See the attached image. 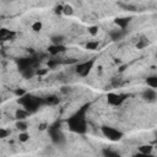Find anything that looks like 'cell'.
<instances>
[{
	"label": "cell",
	"instance_id": "cb8c5ba5",
	"mask_svg": "<svg viewBox=\"0 0 157 157\" xmlns=\"http://www.w3.org/2000/svg\"><path fill=\"white\" fill-rule=\"evenodd\" d=\"M103 155L104 156H118V152L111 151V150H103Z\"/></svg>",
	"mask_w": 157,
	"mask_h": 157
},
{
	"label": "cell",
	"instance_id": "ba28073f",
	"mask_svg": "<svg viewBox=\"0 0 157 157\" xmlns=\"http://www.w3.org/2000/svg\"><path fill=\"white\" fill-rule=\"evenodd\" d=\"M28 111L27 109H24V108H17L15 111V118L16 120H26L27 117H28Z\"/></svg>",
	"mask_w": 157,
	"mask_h": 157
},
{
	"label": "cell",
	"instance_id": "52a82bcc",
	"mask_svg": "<svg viewBox=\"0 0 157 157\" xmlns=\"http://www.w3.org/2000/svg\"><path fill=\"white\" fill-rule=\"evenodd\" d=\"M130 17H118L114 20V24L118 26V28H122V30H125L130 22Z\"/></svg>",
	"mask_w": 157,
	"mask_h": 157
},
{
	"label": "cell",
	"instance_id": "7402d4cb",
	"mask_svg": "<svg viewBox=\"0 0 157 157\" xmlns=\"http://www.w3.org/2000/svg\"><path fill=\"white\" fill-rule=\"evenodd\" d=\"M123 9L127 10V11H136V10H137V8H136L135 5H130V4H128V5H123Z\"/></svg>",
	"mask_w": 157,
	"mask_h": 157
},
{
	"label": "cell",
	"instance_id": "8992f818",
	"mask_svg": "<svg viewBox=\"0 0 157 157\" xmlns=\"http://www.w3.org/2000/svg\"><path fill=\"white\" fill-rule=\"evenodd\" d=\"M107 98H108V102H109L111 104H113V106H118V104H120V103H122V101L124 100L123 96H120V95H117V93H109V95L107 96Z\"/></svg>",
	"mask_w": 157,
	"mask_h": 157
},
{
	"label": "cell",
	"instance_id": "d4e9b609",
	"mask_svg": "<svg viewBox=\"0 0 157 157\" xmlns=\"http://www.w3.org/2000/svg\"><path fill=\"white\" fill-rule=\"evenodd\" d=\"M15 95H16V96H20V97H22V96L26 95V91H25L24 88H17V90H15Z\"/></svg>",
	"mask_w": 157,
	"mask_h": 157
},
{
	"label": "cell",
	"instance_id": "277c9868",
	"mask_svg": "<svg viewBox=\"0 0 157 157\" xmlns=\"http://www.w3.org/2000/svg\"><path fill=\"white\" fill-rule=\"evenodd\" d=\"M66 50V47L64 44H52L48 47V53L53 56L58 55V54H62Z\"/></svg>",
	"mask_w": 157,
	"mask_h": 157
},
{
	"label": "cell",
	"instance_id": "4fadbf2b",
	"mask_svg": "<svg viewBox=\"0 0 157 157\" xmlns=\"http://www.w3.org/2000/svg\"><path fill=\"white\" fill-rule=\"evenodd\" d=\"M17 139H18L20 143L25 144V143H27V141L30 140V134H28L27 131H20V134H18V136H17Z\"/></svg>",
	"mask_w": 157,
	"mask_h": 157
},
{
	"label": "cell",
	"instance_id": "7c38bea8",
	"mask_svg": "<svg viewBox=\"0 0 157 157\" xmlns=\"http://www.w3.org/2000/svg\"><path fill=\"white\" fill-rule=\"evenodd\" d=\"M16 129L18 131H27L28 129V124L26 120H17L16 122Z\"/></svg>",
	"mask_w": 157,
	"mask_h": 157
},
{
	"label": "cell",
	"instance_id": "83f0119b",
	"mask_svg": "<svg viewBox=\"0 0 157 157\" xmlns=\"http://www.w3.org/2000/svg\"><path fill=\"white\" fill-rule=\"evenodd\" d=\"M70 91H71V88H70V87H68V86H63V87L60 88V92H62V93H65V95H66V93H69Z\"/></svg>",
	"mask_w": 157,
	"mask_h": 157
},
{
	"label": "cell",
	"instance_id": "ac0fdd59",
	"mask_svg": "<svg viewBox=\"0 0 157 157\" xmlns=\"http://www.w3.org/2000/svg\"><path fill=\"white\" fill-rule=\"evenodd\" d=\"M31 28H32V31L33 32H41L42 31V28H43V24H42V21H34L32 25H31Z\"/></svg>",
	"mask_w": 157,
	"mask_h": 157
},
{
	"label": "cell",
	"instance_id": "d6986e66",
	"mask_svg": "<svg viewBox=\"0 0 157 157\" xmlns=\"http://www.w3.org/2000/svg\"><path fill=\"white\" fill-rule=\"evenodd\" d=\"M98 31H100V28H98V26H96V25L88 26V28H87V32H88V34H91V36H93V37L98 34Z\"/></svg>",
	"mask_w": 157,
	"mask_h": 157
},
{
	"label": "cell",
	"instance_id": "9c48e42d",
	"mask_svg": "<svg viewBox=\"0 0 157 157\" xmlns=\"http://www.w3.org/2000/svg\"><path fill=\"white\" fill-rule=\"evenodd\" d=\"M64 41H65V38L62 34H54L50 37L52 44H64Z\"/></svg>",
	"mask_w": 157,
	"mask_h": 157
},
{
	"label": "cell",
	"instance_id": "4316f807",
	"mask_svg": "<svg viewBox=\"0 0 157 157\" xmlns=\"http://www.w3.org/2000/svg\"><path fill=\"white\" fill-rule=\"evenodd\" d=\"M47 72H48V69H42V70H38V71H36V75L43 76V75H46Z\"/></svg>",
	"mask_w": 157,
	"mask_h": 157
},
{
	"label": "cell",
	"instance_id": "44dd1931",
	"mask_svg": "<svg viewBox=\"0 0 157 157\" xmlns=\"http://www.w3.org/2000/svg\"><path fill=\"white\" fill-rule=\"evenodd\" d=\"M54 14L55 15H63V5H56L54 8Z\"/></svg>",
	"mask_w": 157,
	"mask_h": 157
},
{
	"label": "cell",
	"instance_id": "3957f363",
	"mask_svg": "<svg viewBox=\"0 0 157 157\" xmlns=\"http://www.w3.org/2000/svg\"><path fill=\"white\" fill-rule=\"evenodd\" d=\"M141 97L144 98V101H146L147 103H153L156 102V98H157V93H156V90L155 88H146L141 93Z\"/></svg>",
	"mask_w": 157,
	"mask_h": 157
},
{
	"label": "cell",
	"instance_id": "484cf974",
	"mask_svg": "<svg viewBox=\"0 0 157 157\" xmlns=\"http://www.w3.org/2000/svg\"><path fill=\"white\" fill-rule=\"evenodd\" d=\"M47 128H48V124H47V123H39V124H38V130H39V131H44Z\"/></svg>",
	"mask_w": 157,
	"mask_h": 157
},
{
	"label": "cell",
	"instance_id": "8fae6325",
	"mask_svg": "<svg viewBox=\"0 0 157 157\" xmlns=\"http://www.w3.org/2000/svg\"><path fill=\"white\" fill-rule=\"evenodd\" d=\"M152 150H153V147H152L151 145H143V146L139 147V152H140L141 155H144V156L151 155V153H152Z\"/></svg>",
	"mask_w": 157,
	"mask_h": 157
},
{
	"label": "cell",
	"instance_id": "e0dca14e",
	"mask_svg": "<svg viewBox=\"0 0 157 157\" xmlns=\"http://www.w3.org/2000/svg\"><path fill=\"white\" fill-rule=\"evenodd\" d=\"M146 84L149 87L151 88H156L157 87V77L156 76H149L146 78Z\"/></svg>",
	"mask_w": 157,
	"mask_h": 157
},
{
	"label": "cell",
	"instance_id": "5bb4252c",
	"mask_svg": "<svg viewBox=\"0 0 157 157\" xmlns=\"http://www.w3.org/2000/svg\"><path fill=\"white\" fill-rule=\"evenodd\" d=\"M147 46H149V39H147L146 37L140 38L139 41H137V43H136V48H137V49H144V48H146Z\"/></svg>",
	"mask_w": 157,
	"mask_h": 157
},
{
	"label": "cell",
	"instance_id": "7a4b0ae2",
	"mask_svg": "<svg viewBox=\"0 0 157 157\" xmlns=\"http://www.w3.org/2000/svg\"><path fill=\"white\" fill-rule=\"evenodd\" d=\"M92 66H93V62H85V63H81V64H78L77 66H76V72L80 75V76H87L88 75V72L91 71V69H92Z\"/></svg>",
	"mask_w": 157,
	"mask_h": 157
},
{
	"label": "cell",
	"instance_id": "f1b7e54d",
	"mask_svg": "<svg viewBox=\"0 0 157 157\" xmlns=\"http://www.w3.org/2000/svg\"><path fill=\"white\" fill-rule=\"evenodd\" d=\"M102 71H103V68L102 66H97V74H102Z\"/></svg>",
	"mask_w": 157,
	"mask_h": 157
},
{
	"label": "cell",
	"instance_id": "6da1fadb",
	"mask_svg": "<svg viewBox=\"0 0 157 157\" xmlns=\"http://www.w3.org/2000/svg\"><path fill=\"white\" fill-rule=\"evenodd\" d=\"M102 133H103V135L106 137H108V139L112 140V141L120 140L122 136H123V134L119 130H117L114 128H111V127H102Z\"/></svg>",
	"mask_w": 157,
	"mask_h": 157
},
{
	"label": "cell",
	"instance_id": "603a6c76",
	"mask_svg": "<svg viewBox=\"0 0 157 157\" xmlns=\"http://www.w3.org/2000/svg\"><path fill=\"white\" fill-rule=\"evenodd\" d=\"M47 102L48 103H58L59 102V98H56L55 96H49L47 98Z\"/></svg>",
	"mask_w": 157,
	"mask_h": 157
},
{
	"label": "cell",
	"instance_id": "30bf717a",
	"mask_svg": "<svg viewBox=\"0 0 157 157\" xmlns=\"http://www.w3.org/2000/svg\"><path fill=\"white\" fill-rule=\"evenodd\" d=\"M34 75H36V71H34L33 68L27 66V68L22 69V76H24L25 78H32Z\"/></svg>",
	"mask_w": 157,
	"mask_h": 157
},
{
	"label": "cell",
	"instance_id": "5b68a950",
	"mask_svg": "<svg viewBox=\"0 0 157 157\" xmlns=\"http://www.w3.org/2000/svg\"><path fill=\"white\" fill-rule=\"evenodd\" d=\"M125 36V31L122 30V28H117V30H112L109 32V37L112 41L117 42V41H120V39H123V37Z\"/></svg>",
	"mask_w": 157,
	"mask_h": 157
},
{
	"label": "cell",
	"instance_id": "9a60e30c",
	"mask_svg": "<svg viewBox=\"0 0 157 157\" xmlns=\"http://www.w3.org/2000/svg\"><path fill=\"white\" fill-rule=\"evenodd\" d=\"M98 47H100V42L98 41H88L85 46V48L88 50H96V49H98Z\"/></svg>",
	"mask_w": 157,
	"mask_h": 157
},
{
	"label": "cell",
	"instance_id": "ffe728a7",
	"mask_svg": "<svg viewBox=\"0 0 157 157\" xmlns=\"http://www.w3.org/2000/svg\"><path fill=\"white\" fill-rule=\"evenodd\" d=\"M10 131L4 129V128H0V139H6V137L9 136Z\"/></svg>",
	"mask_w": 157,
	"mask_h": 157
},
{
	"label": "cell",
	"instance_id": "2e32d148",
	"mask_svg": "<svg viewBox=\"0 0 157 157\" xmlns=\"http://www.w3.org/2000/svg\"><path fill=\"white\" fill-rule=\"evenodd\" d=\"M63 15H65V16H72L74 15V8H72V5H70V4L63 5Z\"/></svg>",
	"mask_w": 157,
	"mask_h": 157
}]
</instances>
